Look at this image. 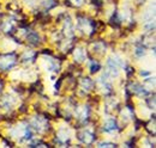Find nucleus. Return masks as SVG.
Returning a JSON list of instances; mask_svg holds the SVG:
<instances>
[{"instance_id":"nucleus-1","label":"nucleus","mask_w":156,"mask_h":148,"mask_svg":"<svg viewBox=\"0 0 156 148\" xmlns=\"http://www.w3.org/2000/svg\"><path fill=\"white\" fill-rule=\"evenodd\" d=\"M77 29L87 35H93L96 29H98V23L93 19H89L87 17H82L78 16L77 17Z\"/></svg>"},{"instance_id":"nucleus-2","label":"nucleus","mask_w":156,"mask_h":148,"mask_svg":"<svg viewBox=\"0 0 156 148\" xmlns=\"http://www.w3.org/2000/svg\"><path fill=\"white\" fill-rule=\"evenodd\" d=\"M17 61H18V56L15 53L1 54L0 55V69L1 71H9L17 65Z\"/></svg>"},{"instance_id":"nucleus-3","label":"nucleus","mask_w":156,"mask_h":148,"mask_svg":"<svg viewBox=\"0 0 156 148\" xmlns=\"http://www.w3.org/2000/svg\"><path fill=\"white\" fill-rule=\"evenodd\" d=\"M31 127L36 130L40 134H43L46 131H48L49 129V123L47 122V119L42 116H36L33 118L31 121Z\"/></svg>"},{"instance_id":"nucleus-4","label":"nucleus","mask_w":156,"mask_h":148,"mask_svg":"<svg viewBox=\"0 0 156 148\" xmlns=\"http://www.w3.org/2000/svg\"><path fill=\"white\" fill-rule=\"evenodd\" d=\"M77 137L80 142H83L84 145H88V146H90L95 142V134L88 129L79 130L77 133Z\"/></svg>"},{"instance_id":"nucleus-5","label":"nucleus","mask_w":156,"mask_h":148,"mask_svg":"<svg viewBox=\"0 0 156 148\" xmlns=\"http://www.w3.org/2000/svg\"><path fill=\"white\" fill-rule=\"evenodd\" d=\"M0 29L1 31H4L5 34H12L16 29V20L13 18H7L5 20H1L0 23Z\"/></svg>"},{"instance_id":"nucleus-6","label":"nucleus","mask_w":156,"mask_h":148,"mask_svg":"<svg viewBox=\"0 0 156 148\" xmlns=\"http://www.w3.org/2000/svg\"><path fill=\"white\" fill-rule=\"evenodd\" d=\"M127 90H130L132 93H135L137 96H139V97H145V96H148L149 92L142 86V85H139V84H130L127 87H126Z\"/></svg>"},{"instance_id":"nucleus-7","label":"nucleus","mask_w":156,"mask_h":148,"mask_svg":"<svg viewBox=\"0 0 156 148\" xmlns=\"http://www.w3.org/2000/svg\"><path fill=\"white\" fill-rule=\"evenodd\" d=\"M94 81L90 79V78H82L80 81H79V86L80 89L84 91L85 93H88L89 91H91L94 89Z\"/></svg>"},{"instance_id":"nucleus-8","label":"nucleus","mask_w":156,"mask_h":148,"mask_svg":"<svg viewBox=\"0 0 156 148\" xmlns=\"http://www.w3.org/2000/svg\"><path fill=\"white\" fill-rule=\"evenodd\" d=\"M25 37H27V41H28L31 45H39L40 43H41V37H40V35L36 31H33V30L28 31Z\"/></svg>"},{"instance_id":"nucleus-9","label":"nucleus","mask_w":156,"mask_h":148,"mask_svg":"<svg viewBox=\"0 0 156 148\" xmlns=\"http://www.w3.org/2000/svg\"><path fill=\"white\" fill-rule=\"evenodd\" d=\"M76 116L80 122H87L89 118V108L88 106H80L76 110Z\"/></svg>"},{"instance_id":"nucleus-10","label":"nucleus","mask_w":156,"mask_h":148,"mask_svg":"<svg viewBox=\"0 0 156 148\" xmlns=\"http://www.w3.org/2000/svg\"><path fill=\"white\" fill-rule=\"evenodd\" d=\"M64 35L66 37H73L75 32H73V24L71 22V19L67 17V19H65L64 23Z\"/></svg>"},{"instance_id":"nucleus-11","label":"nucleus","mask_w":156,"mask_h":148,"mask_svg":"<svg viewBox=\"0 0 156 148\" xmlns=\"http://www.w3.org/2000/svg\"><path fill=\"white\" fill-rule=\"evenodd\" d=\"M118 129H119V127H118L117 121L114 118L107 119L106 123H105V126H103V130L107 131V133H113V131H117Z\"/></svg>"},{"instance_id":"nucleus-12","label":"nucleus","mask_w":156,"mask_h":148,"mask_svg":"<svg viewBox=\"0 0 156 148\" xmlns=\"http://www.w3.org/2000/svg\"><path fill=\"white\" fill-rule=\"evenodd\" d=\"M36 56L37 54L33 50H27L24 52V54L22 55V62L23 63H33L35 60H36Z\"/></svg>"},{"instance_id":"nucleus-13","label":"nucleus","mask_w":156,"mask_h":148,"mask_svg":"<svg viewBox=\"0 0 156 148\" xmlns=\"http://www.w3.org/2000/svg\"><path fill=\"white\" fill-rule=\"evenodd\" d=\"M13 103H15V100H13L12 97L9 96V94H6V96H4L2 98H0V106L4 108V109H10V108L13 105Z\"/></svg>"},{"instance_id":"nucleus-14","label":"nucleus","mask_w":156,"mask_h":148,"mask_svg":"<svg viewBox=\"0 0 156 148\" xmlns=\"http://www.w3.org/2000/svg\"><path fill=\"white\" fill-rule=\"evenodd\" d=\"M107 65H108V69H109L111 75H112V76H118V75H119V69H118V66H119V65L117 63V61L109 59L108 62H107Z\"/></svg>"},{"instance_id":"nucleus-15","label":"nucleus","mask_w":156,"mask_h":148,"mask_svg":"<svg viewBox=\"0 0 156 148\" xmlns=\"http://www.w3.org/2000/svg\"><path fill=\"white\" fill-rule=\"evenodd\" d=\"M73 56H75V60L77 62H84L85 59H87V54H85V50L83 48H76L75 52H73Z\"/></svg>"},{"instance_id":"nucleus-16","label":"nucleus","mask_w":156,"mask_h":148,"mask_svg":"<svg viewBox=\"0 0 156 148\" xmlns=\"http://www.w3.org/2000/svg\"><path fill=\"white\" fill-rule=\"evenodd\" d=\"M57 139H58L59 142H61V143H66V141H69V140H70L69 133H66V130H64V129L59 130Z\"/></svg>"},{"instance_id":"nucleus-17","label":"nucleus","mask_w":156,"mask_h":148,"mask_svg":"<svg viewBox=\"0 0 156 148\" xmlns=\"http://www.w3.org/2000/svg\"><path fill=\"white\" fill-rule=\"evenodd\" d=\"M94 52L96 54H100V55H103L106 53V44L103 42H98L94 44Z\"/></svg>"},{"instance_id":"nucleus-18","label":"nucleus","mask_w":156,"mask_h":148,"mask_svg":"<svg viewBox=\"0 0 156 148\" xmlns=\"http://www.w3.org/2000/svg\"><path fill=\"white\" fill-rule=\"evenodd\" d=\"M109 22H111V25L114 26V28H119V26H120V24H121V18H120L118 11H115V12L113 13V16H112V18H111Z\"/></svg>"},{"instance_id":"nucleus-19","label":"nucleus","mask_w":156,"mask_h":148,"mask_svg":"<svg viewBox=\"0 0 156 148\" xmlns=\"http://www.w3.org/2000/svg\"><path fill=\"white\" fill-rule=\"evenodd\" d=\"M66 4L71 7H80L84 4V0H66Z\"/></svg>"},{"instance_id":"nucleus-20","label":"nucleus","mask_w":156,"mask_h":148,"mask_svg":"<svg viewBox=\"0 0 156 148\" xmlns=\"http://www.w3.org/2000/svg\"><path fill=\"white\" fill-rule=\"evenodd\" d=\"M100 68H101V66H100V63H98V61L93 60L90 62V72L91 73H98V71H100Z\"/></svg>"},{"instance_id":"nucleus-21","label":"nucleus","mask_w":156,"mask_h":148,"mask_svg":"<svg viewBox=\"0 0 156 148\" xmlns=\"http://www.w3.org/2000/svg\"><path fill=\"white\" fill-rule=\"evenodd\" d=\"M135 54H136L137 57H142V56L145 55V47L142 44V45H138L135 50Z\"/></svg>"},{"instance_id":"nucleus-22","label":"nucleus","mask_w":156,"mask_h":148,"mask_svg":"<svg viewBox=\"0 0 156 148\" xmlns=\"http://www.w3.org/2000/svg\"><path fill=\"white\" fill-rule=\"evenodd\" d=\"M57 4H58V0H46L43 5H44V7H46L47 10H49V8L54 7Z\"/></svg>"},{"instance_id":"nucleus-23","label":"nucleus","mask_w":156,"mask_h":148,"mask_svg":"<svg viewBox=\"0 0 156 148\" xmlns=\"http://www.w3.org/2000/svg\"><path fill=\"white\" fill-rule=\"evenodd\" d=\"M30 147H49V146H48L47 143L42 142V141H36V142L31 143V145H30Z\"/></svg>"},{"instance_id":"nucleus-24","label":"nucleus","mask_w":156,"mask_h":148,"mask_svg":"<svg viewBox=\"0 0 156 148\" xmlns=\"http://www.w3.org/2000/svg\"><path fill=\"white\" fill-rule=\"evenodd\" d=\"M98 147L103 148V147H117L115 143H112V142H101L98 145Z\"/></svg>"},{"instance_id":"nucleus-25","label":"nucleus","mask_w":156,"mask_h":148,"mask_svg":"<svg viewBox=\"0 0 156 148\" xmlns=\"http://www.w3.org/2000/svg\"><path fill=\"white\" fill-rule=\"evenodd\" d=\"M148 104H149L150 109H154V108H155V98H154V97L149 98V99H148Z\"/></svg>"},{"instance_id":"nucleus-26","label":"nucleus","mask_w":156,"mask_h":148,"mask_svg":"<svg viewBox=\"0 0 156 148\" xmlns=\"http://www.w3.org/2000/svg\"><path fill=\"white\" fill-rule=\"evenodd\" d=\"M103 2H105V0H93V4H94L96 7H101V6L103 5Z\"/></svg>"},{"instance_id":"nucleus-27","label":"nucleus","mask_w":156,"mask_h":148,"mask_svg":"<svg viewBox=\"0 0 156 148\" xmlns=\"http://www.w3.org/2000/svg\"><path fill=\"white\" fill-rule=\"evenodd\" d=\"M126 73H127V76H130L132 73H135V69H132L131 67H127V69H126Z\"/></svg>"},{"instance_id":"nucleus-28","label":"nucleus","mask_w":156,"mask_h":148,"mask_svg":"<svg viewBox=\"0 0 156 148\" xmlns=\"http://www.w3.org/2000/svg\"><path fill=\"white\" fill-rule=\"evenodd\" d=\"M2 87H4V82H2V80H0V93L2 91Z\"/></svg>"},{"instance_id":"nucleus-29","label":"nucleus","mask_w":156,"mask_h":148,"mask_svg":"<svg viewBox=\"0 0 156 148\" xmlns=\"http://www.w3.org/2000/svg\"><path fill=\"white\" fill-rule=\"evenodd\" d=\"M140 74H142V75H149V72H144V71H142Z\"/></svg>"}]
</instances>
